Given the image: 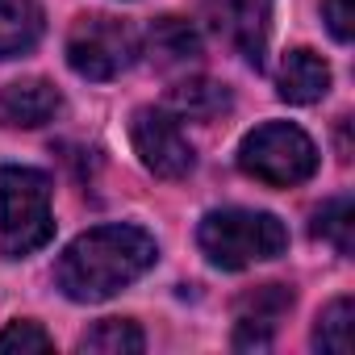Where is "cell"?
Segmentation results:
<instances>
[{
    "label": "cell",
    "mask_w": 355,
    "mask_h": 355,
    "mask_svg": "<svg viewBox=\"0 0 355 355\" xmlns=\"http://www.w3.org/2000/svg\"><path fill=\"white\" fill-rule=\"evenodd\" d=\"M205 21L222 34L226 46H234L247 63H263L268 26H272V0H201Z\"/></svg>",
    "instance_id": "obj_7"
},
{
    "label": "cell",
    "mask_w": 355,
    "mask_h": 355,
    "mask_svg": "<svg viewBox=\"0 0 355 355\" xmlns=\"http://www.w3.org/2000/svg\"><path fill=\"white\" fill-rule=\"evenodd\" d=\"M288 309H293V293L284 284L247 288L234 301V347H243V351L272 347V334L280 330V322H284Z\"/></svg>",
    "instance_id": "obj_8"
},
{
    "label": "cell",
    "mask_w": 355,
    "mask_h": 355,
    "mask_svg": "<svg viewBox=\"0 0 355 355\" xmlns=\"http://www.w3.org/2000/svg\"><path fill=\"white\" fill-rule=\"evenodd\" d=\"M197 239H201V251L218 268H230V272L259 263V259H276L288 247L284 222L272 214H255V209H218L201 222Z\"/></svg>",
    "instance_id": "obj_3"
},
{
    "label": "cell",
    "mask_w": 355,
    "mask_h": 355,
    "mask_svg": "<svg viewBox=\"0 0 355 355\" xmlns=\"http://www.w3.org/2000/svg\"><path fill=\"white\" fill-rule=\"evenodd\" d=\"M51 234V175L38 167H0V255H30Z\"/></svg>",
    "instance_id": "obj_2"
},
{
    "label": "cell",
    "mask_w": 355,
    "mask_h": 355,
    "mask_svg": "<svg viewBox=\"0 0 355 355\" xmlns=\"http://www.w3.org/2000/svg\"><path fill=\"white\" fill-rule=\"evenodd\" d=\"M313 343L322 351H334V355H347L351 351V297H338L322 309L318 318V330H313Z\"/></svg>",
    "instance_id": "obj_16"
},
{
    "label": "cell",
    "mask_w": 355,
    "mask_h": 355,
    "mask_svg": "<svg viewBox=\"0 0 355 355\" xmlns=\"http://www.w3.org/2000/svg\"><path fill=\"white\" fill-rule=\"evenodd\" d=\"M146 338L142 330L130 322V318H105L96 322L84 338H80V351H105V355H121V351H142Z\"/></svg>",
    "instance_id": "obj_15"
},
{
    "label": "cell",
    "mask_w": 355,
    "mask_h": 355,
    "mask_svg": "<svg viewBox=\"0 0 355 355\" xmlns=\"http://www.w3.org/2000/svg\"><path fill=\"white\" fill-rule=\"evenodd\" d=\"M42 38L38 0H0V59L26 55Z\"/></svg>",
    "instance_id": "obj_12"
},
{
    "label": "cell",
    "mask_w": 355,
    "mask_h": 355,
    "mask_svg": "<svg viewBox=\"0 0 355 355\" xmlns=\"http://www.w3.org/2000/svg\"><path fill=\"white\" fill-rule=\"evenodd\" d=\"M276 84H280V96L288 105H313L330 88V67L313 51H288L284 63H280V80Z\"/></svg>",
    "instance_id": "obj_10"
},
{
    "label": "cell",
    "mask_w": 355,
    "mask_h": 355,
    "mask_svg": "<svg viewBox=\"0 0 355 355\" xmlns=\"http://www.w3.org/2000/svg\"><path fill=\"white\" fill-rule=\"evenodd\" d=\"M138 55V38L117 17H84L67 38V63L84 80H113Z\"/></svg>",
    "instance_id": "obj_5"
},
{
    "label": "cell",
    "mask_w": 355,
    "mask_h": 355,
    "mask_svg": "<svg viewBox=\"0 0 355 355\" xmlns=\"http://www.w3.org/2000/svg\"><path fill=\"white\" fill-rule=\"evenodd\" d=\"M59 105H63V96L55 92V84H46V80H13L5 92H0V121L34 130V125H46L59 113Z\"/></svg>",
    "instance_id": "obj_9"
},
{
    "label": "cell",
    "mask_w": 355,
    "mask_h": 355,
    "mask_svg": "<svg viewBox=\"0 0 355 355\" xmlns=\"http://www.w3.org/2000/svg\"><path fill=\"white\" fill-rule=\"evenodd\" d=\"M322 17L338 42H351V0H322Z\"/></svg>",
    "instance_id": "obj_18"
},
{
    "label": "cell",
    "mask_w": 355,
    "mask_h": 355,
    "mask_svg": "<svg viewBox=\"0 0 355 355\" xmlns=\"http://www.w3.org/2000/svg\"><path fill=\"white\" fill-rule=\"evenodd\" d=\"M313 239L330 243L338 255H351V247H355V205H351V197H334L313 214Z\"/></svg>",
    "instance_id": "obj_14"
},
{
    "label": "cell",
    "mask_w": 355,
    "mask_h": 355,
    "mask_svg": "<svg viewBox=\"0 0 355 355\" xmlns=\"http://www.w3.org/2000/svg\"><path fill=\"white\" fill-rule=\"evenodd\" d=\"M239 167L247 175H255L259 184H272V189L305 184L318 171V146L309 142L305 130H297L288 121H268L243 138Z\"/></svg>",
    "instance_id": "obj_4"
},
{
    "label": "cell",
    "mask_w": 355,
    "mask_h": 355,
    "mask_svg": "<svg viewBox=\"0 0 355 355\" xmlns=\"http://www.w3.org/2000/svg\"><path fill=\"white\" fill-rule=\"evenodd\" d=\"M167 109L189 121H214L230 109V92L214 80H180L175 88H167Z\"/></svg>",
    "instance_id": "obj_13"
},
{
    "label": "cell",
    "mask_w": 355,
    "mask_h": 355,
    "mask_svg": "<svg viewBox=\"0 0 355 355\" xmlns=\"http://www.w3.org/2000/svg\"><path fill=\"white\" fill-rule=\"evenodd\" d=\"M134 150L146 171H155L159 180H184L193 171V146L167 109H138L130 121Z\"/></svg>",
    "instance_id": "obj_6"
},
{
    "label": "cell",
    "mask_w": 355,
    "mask_h": 355,
    "mask_svg": "<svg viewBox=\"0 0 355 355\" xmlns=\"http://www.w3.org/2000/svg\"><path fill=\"white\" fill-rule=\"evenodd\" d=\"M155 239L138 226H96L88 234H80L55 276H59V288L71 297V301H105L113 297L117 288L134 284L150 263H155Z\"/></svg>",
    "instance_id": "obj_1"
},
{
    "label": "cell",
    "mask_w": 355,
    "mask_h": 355,
    "mask_svg": "<svg viewBox=\"0 0 355 355\" xmlns=\"http://www.w3.org/2000/svg\"><path fill=\"white\" fill-rule=\"evenodd\" d=\"M146 46H150V59H155L159 67H189V63L201 55V34H197L193 21H184V17H159V21L150 26Z\"/></svg>",
    "instance_id": "obj_11"
},
{
    "label": "cell",
    "mask_w": 355,
    "mask_h": 355,
    "mask_svg": "<svg viewBox=\"0 0 355 355\" xmlns=\"http://www.w3.org/2000/svg\"><path fill=\"white\" fill-rule=\"evenodd\" d=\"M55 338L38 322H9L0 330V351H51Z\"/></svg>",
    "instance_id": "obj_17"
}]
</instances>
